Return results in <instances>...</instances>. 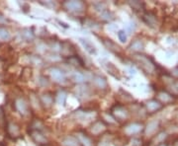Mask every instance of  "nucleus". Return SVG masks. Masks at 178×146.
<instances>
[{
	"label": "nucleus",
	"mask_w": 178,
	"mask_h": 146,
	"mask_svg": "<svg viewBox=\"0 0 178 146\" xmlns=\"http://www.w3.org/2000/svg\"><path fill=\"white\" fill-rule=\"evenodd\" d=\"M165 137H166V134L164 133V132H162V133H160L159 136H158V140H162L165 138Z\"/></svg>",
	"instance_id": "obj_33"
},
{
	"label": "nucleus",
	"mask_w": 178,
	"mask_h": 146,
	"mask_svg": "<svg viewBox=\"0 0 178 146\" xmlns=\"http://www.w3.org/2000/svg\"><path fill=\"white\" fill-rule=\"evenodd\" d=\"M102 65L105 69L107 70V72L109 73L111 76H113L116 79L120 80V71H119V69L117 68V66L115 65V64H113L112 62L108 61V60H102Z\"/></svg>",
	"instance_id": "obj_3"
},
{
	"label": "nucleus",
	"mask_w": 178,
	"mask_h": 146,
	"mask_svg": "<svg viewBox=\"0 0 178 146\" xmlns=\"http://www.w3.org/2000/svg\"><path fill=\"white\" fill-rule=\"evenodd\" d=\"M118 39L121 43H126L127 42V34L125 30H120L117 33Z\"/></svg>",
	"instance_id": "obj_29"
},
{
	"label": "nucleus",
	"mask_w": 178,
	"mask_h": 146,
	"mask_svg": "<svg viewBox=\"0 0 178 146\" xmlns=\"http://www.w3.org/2000/svg\"><path fill=\"white\" fill-rule=\"evenodd\" d=\"M100 16L103 20H106V21H111L114 19V15H113V13L111 11H109V10H107V9L102 10V11L100 12Z\"/></svg>",
	"instance_id": "obj_20"
},
{
	"label": "nucleus",
	"mask_w": 178,
	"mask_h": 146,
	"mask_svg": "<svg viewBox=\"0 0 178 146\" xmlns=\"http://www.w3.org/2000/svg\"><path fill=\"white\" fill-rule=\"evenodd\" d=\"M66 100V92L64 91L59 92V93L58 94V96H56V102L61 105H64Z\"/></svg>",
	"instance_id": "obj_25"
},
{
	"label": "nucleus",
	"mask_w": 178,
	"mask_h": 146,
	"mask_svg": "<svg viewBox=\"0 0 178 146\" xmlns=\"http://www.w3.org/2000/svg\"><path fill=\"white\" fill-rule=\"evenodd\" d=\"M7 20L5 19V17H3L2 15H0V24H3V23H6Z\"/></svg>",
	"instance_id": "obj_34"
},
{
	"label": "nucleus",
	"mask_w": 178,
	"mask_h": 146,
	"mask_svg": "<svg viewBox=\"0 0 178 146\" xmlns=\"http://www.w3.org/2000/svg\"><path fill=\"white\" fill-rule=\"evenodd\" d=\"M175 86H176V88H178V82L176 83V85H175Z\"/></svg>",
	"instance_id": "obj_35"
},
{
	"label": "nucleus",
	"mask_w": 178,
	"mask_h": 146,
	"mask_svg": "<svg viewBox=\"0 0 178 146\" xmlns=\"http://www.w3.org/2000/svg\"><path fill=\"white\" fill-rule=\"evenodd\" d=\"M93 81H94V84L100 89H105V88H107V86H108L107 81L105 80V78L101 77V76H95L93 78Z\"/></svg>",
	"instance_id": "obj_17"
},
{
	"label": "nucleus",
	"mask_w": 178,
	"mask_h": 146,
	"mask_svg": "<svg viewBox=\"0 0 178 146\" xmlns=\"http://www.w3.org/2000/svg\"><path fill=\"white\" fill-rule=\"evenodd\" d=\"M77 140L82 146H93V142L87 135L83 133H78L77 134Z\"/></svg>",
	"instance_id": "obj_15"
},
{
	"label": "nucleus",
	"mask_w": 178,
	"mask_h": 146,
	"mask_svg": "<svg viewBox=\"0 0 178 146\" xmlns=\"http://www.w3.org/2000/svg\"><path fill=\"white\" fill-rule=\"evenodd\" d=\"M112 113H113V116H114L115 118L117 120H124L125 118H128V111H127L125 108L122 107V106H116L113 108L112 110Z\"/></svg>",
	"instance_id": "obj_5"
},
{
	"label": "nucleus",
	"mask_w": 178,
	"mask_h": 146,
	"mask_svg": "<svg viewBox=\"0 0 178 146\" xmlns=\"http://www.w3.org/2000/svg\"><path fill=\"white\" fill-rule=\"evenodd\" d=\"M31 136L39 144H47L48 143V138L40 130H37V129L33 130L31 132Z\"/></svg>",
	"instance_id": "obj_9"
},
{
	"label": "nucleus",
	"mask_w": 178,
	"mask_h": 146,
	"mask_svg": "<svg viewBox=\"0 0 178 146\" xmlns=\"http://www.w3.org/2000/svg\"><path fill=\"white\" fill-rule=\"evenodd\" d=\"M68 61L70 62L71 64H73V65L83 66V61L79 57H78L76 55H73V56H70V57H68Z\"/></svg>",
	"instance_id": "obj_24"
},
{
	"label": "nucleus",
	"mask_w": 178,
	"mask_h": 146,
	"mask_svg": "<svg viewBox=\"0 0 178 146\" xmlns=\"http://www.w3.org/2000/svg\"><path fill=\"white\" fill-rule=\"evenodd\" d=\"M142 124H140V123H131L125 128V133L128 134V135L136 134V133H139V132L142 130Z\"/></svg>",
	"instance_id": "obj_11"
},
{
	"label": "nucleus",
	"mask_w": 178,
	"mask_h": 146,
	"mask_svg": "<svg viewBox=\"0 0 178 146\" xmlns=\"http://www.w3.org/2000/svg\"><path fill=\"white\" fill-rule=\"evenodd\" d=\"M51 76L56 82H58V83H61V82H64L66 81V74L63 72V70L58 69V68H52L51 69Z\"/></svg>",
	"instance_id": "obj_7"
},
{
	"label": "nucleus",
	"mask_w": 178,
	"mask_h": 146,
	"mask_svg": "<svg viewBox=\"0 0 178 146\" xmlns=\"http://www.w3.org/2000/svg\"><path fill=\"white\" fill-rule=\"evenodd\" d=\"M63 7L70 12L80 13L84 11L85 4L82 1H66L63 2Z\"/></svg>",
	"instance_id": "obj_2"
},
{
	"label": "nucleus",
	"mask_w": 178,
	"mask_h": 146,
	"mask_svg": "<svg viewBox=\"0 0 178 146\" xmlns=\"http://www.w3.org/2000/svg\"><path fill=\"white\" fill-rule=\"evenodd\" d=\"M160 146H163V145H160Z\"/></svg>",
	"instance_id": "obj_36"
},
{
	"label": "nucleus",
	"mask_w": 178,
	"mask_h": 146,
	"mask_svg": "<svg viewBox=\"0 0 178 146\" xmlns=\"http://www.w3.org/2000/svg\"><path fill=\"white\" fill-rule=\"evenodd\" d=\"M41 100H42V103L46 106H51L53 104V98L51 95L48 94H44L42 97H41Z\"/></svg>",
	"instance_id": "obj_23"
},
{
	"label": "nucleus",
	"mask_w": 178,
	"mask_h": 146,
	"mask_svg": "<svg viewBox=\"0 0 178 146\" xmlns=\"http://www.w3.org/2000/svg\"><path fill=\"white\" fill-rule=\"evenodd\" d=\"M0 39L3 40H7L10 39V33L8 32V30L0 28Z\"/></svg>",
	"instance_id": "obj_26"
},
{
	"label": "nucleus",
	"mask_w": 178,
	"mask_h": 146,
	"mask_svg": "<svg viewBox=\"0 0 178 146\" xmlns=\"http://www.w3.org/2000/svg\"><path fill=\"white\" fill-rule=\"evenodd\" d=\"M15 107L16 109L19 113H21V115L25 116L28 113V105H27V103L24 101L23 99H17L15 102Z\"/></svg>",
	"instance_id": "obj_10"
},
{
	"label": "nucleus",
	"mask_w": 178,
	"mask_h": 146,
	"mask_svg": "<svg viewBox=\"0 0 178 146\" xmlns=\"http://www.w3.org/2000/svg\"><path fill=\"white\" fill-rule=\"evenodd\" d=\"M22 35L27 40H33V38H34V34L30 31V29H25V30H24V31L22 32Z\"/></svg>",
	"instance_id": "obj_30"
},
{
	"label": "nucleus",
	"mask_w": 178,
	"mask_h": 146,
	"mask_svg": "<svg viewBox=\"0 0 178 146\" xmlns=\"http://www.w3.org/2000/svg\"><path fill=\"white\" fill-rule=\"evenodd\" d=\"M105 129H106V125L104 124L103 121L99 120L92 124L90 130L93 134H99V133H101V132H103Z\"/></svg>",
	"instance_id": "obj_12"
},
{
	"label": "nucleus",
	"mask_w": 178,
	"mask_h": 146,
	"mask_svg": "<svg viewBox=\"0 0 178 146\" xmlns=\"http://www.w3.org/2000/svg\"><path fill=\"white\" fill-rule=\"evenodd\" d=\"M145 107H147V111H150V112H155V111L159 110L162 107V105L158 101H156V100H150V101H148L145 104Z\"/></svg>",
	"instance_id": "obj_14"
},
{
	"label": "nucleus",
	"mask_w": 178,
	"mask_h": 146,
	"mask_svg": "<svg viewBox=\"0 0 178 146\" xmlns=\"http://www.w3.org/2000/svg\"><path fill=\"white\" fill-rule=\"evenodd\" d=\"M63 144L64 146H80V143L77 139H75L72 136H67L63 139Z\"/></svg>",
	"instance_id": "obj_18"
},
{
	"label": "nucleus",
	"mask_w": 178,
	"mask_h": 146,
	"mask_svg": "<svg viewBox=\"0 0 178 146\" xmlns=\"http://www.w3.org/2000/svg\"><path fill=\"white\" fill-rule=\"evenodd\" d=\"M102 42H103V44L105 45V47H106L108 50H110L111 51H113L114 53H117L118 51H120V47H119L114 42H112L111 40L103 39V40H102Z\"/></svg>",
	"instance_id": "obj_16"
},
{
	"label": "nucleus",
	"mask_w": 178,
	"mask_h": 146,
	"mask_svg": "<svg viewBox=\"0 0 178 146\" xmlns=\"http://www.w3.org/2000/svg\"><path fill=\"white\" fill-rule=\"evenodd\" d=\"M79 42H80V44H81L82 47H84V50L87 51L89 55H97V48L95 47V45H94L90 40L83 39V38H80Z\"/></svg>",
	"instance_id": "obj_6"
},
{
	"label": "nucleus",
	"mask_w": 178,
	"mask_h": 146,
	"mask_svg": "<svg viewBox=\"0 0 178 146\" xmlns=\"http://www.w3.org/2000/svg\"><path fill=\"white\" fill-rule=\"evenodd\" d=\"M126 29H127V32H129V33H132V32H133L134 30L136 29V24H135L134 22L128 23L126 25Z\"/></svg>",
	"instance_id": "obj_31"
},
{
	"label": "nucleus",
	"mask_w": 178,
	"mask_h": 146,
	"mask_svg": "<svg viewBox=\"0 0 178 146\" xmlns=\"http://www.w3.org/2000/svg\"><path fill=\"white\" fill-rule=\"evenodd\" d=\"M134 58L145 71H147L148 73H152L153 70H155V63H153V61L148 57V56L145 55L137 53V55H134Z\"/></svg>",
	"instance_id": "obj_1"
},
{
	"label": "nucleus",
	"mask_w": 178,
	"mask_h": 146,
	"mask_svg": "<svg viewBox=\"0 0 178 146\" xmlns=\"http://www.w3.org/2000/svg\"><path fill=\"white\" fill-rule=\"evenodd\" d=\"M130 48L131 50H134V51H140L144 48V44L141 42V40H135L130 45Z\"/></svg>",
	"instance_id": "obj_21"
},
{
	"label": "nucleus",
	"mask_w": 178,
	"mask_h": 146,
	"mask_svg": "<svg viewBox=\"0 0 178 146\" xmlns=\"http://www.w3.org/2000/svg\"><path fill=\"white\" fill-rule=\"evenodd\" d=\"M142 21L147 24V26L155 28L156 24V16L152 12H147L142 15Z\"/></svg>",
	"instance_id": "obj_8"
},
{
	"label": "nucleus",
	"mask_w": 178,
	"mask_h": 146,
	"mask_svg": "<svg viewBox=\"0 0 178 146\" xmlns=\"http://www.w3.org/2000/svg\"><path fill=\"white\" fill-rule=\"evenodd\" d=\"M59 50L61 51V53H63L64 56H67V57H70V56L75 55V52H76L74 50L73 45L69 42H63L61 43Z\"/></svg>",
	"instance_id": "obj_4"
},
{
	"label": "nucleus",
	"mask_w": 178,
	"mask_h": 146,
	"mask_svg": "<svg viewBox=\"0 0 178 146\" xmlns=\"http://www.w3.org/2000/svg\"><path fill=\"white\" fill-rule=\"evenodd\" d=\"M157 128H158V121H150V123L147 124L145 132H147V135L152 134L153 132L157 129Z\"/></svg>",
	"instance_id": "obj_19"
},
{
	"label": "nucleus",
	"mask_w": 178,
	"mask_h": 146,
	"mask_svg": "<svg viewBox=\"0 0 178 146\" xmlns=\"http://www.w3.org/2000/svg\"><path fill=\"white\" fill-rule=\"evenodd\" d=\"M74 115L78 120H81V121L89 120H91V118L93 117V113H91L89 112H84V111H76Z\"/></svg>",
	"instance_id": "obj_13"
},
{
	"label": "nucleus",
	"mask_w": 178,
	"mask_h": 146,
	"mask_svg": "<svg viewBox=\"0 0 178 146\" xmlns=\"http://www.w3.org/2000/svg\"><path fill=\"white\" fill-rule=\"evenodd\" d=\"M56 22H58V24H61V26H63V28H66V29H67V28H69V26L67 25V24H66V23H63V22H61V21H59V20H56Z\"/></svg>",
	"instance_id": "obj_32"
},
{
	"label": "nucleus",
	"mask_w": 178,
	"mask_h": 146,
	"mask_svg": "<svg viewBox=\"0 0 178 146\" xmlns=\"http://www.w3.org/2000/svg\"><path fill=\"white\" fill-rule=\"evenodd\" d=\"M71 79L76 83H82L84 81V75L80 72L75 71L71 74Z\"/></svg>",
	"instance_id": "obj_22"
},
{
	"label": "nucleus",
	"mask_w": 178,
	"mask_h": 146,
	"mask_svg": "<svg viewBox=\"0 0 178 146\" xmlns=\"http://www.w3.org/2000/svg\"><path fill=\"white\" fill-rule=\"evenodd\" d=\"M158 98H159L161 101L164 102V103L172 101V96H170L169 94H167V93H164V92L158 94Z\"/></svg>",
	"instance_id": "obj_27"
},
{
	"label": "nucleus",
	"mask_w": 178,
	"mask_h": 146,
	"mask_svg": "<svg viewBox=\"0 0 178 146\" xmlns=\"http://www.w3.org/2000/svg\"><path fill=\"white\" fill-rule=\"evenodd\" d=\"M129 4H130V6L135 10H141L142 8L145 6V4L140 1H133V2L131 1V2H129Z\"/></svg>",
	"instance_id": "obj_28"
}]
</instances>
